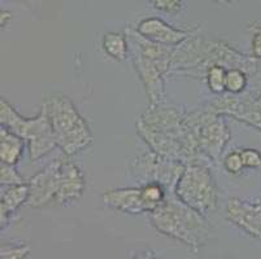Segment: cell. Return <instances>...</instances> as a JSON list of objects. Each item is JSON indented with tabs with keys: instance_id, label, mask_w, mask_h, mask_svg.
<instances>
[{
	"instance_id": "6da1fadb",
	"label": "cell",
	"mask_w": 261,
	"mask_h": 259,
	"mask_svg": "<svg viewBox=\"0 0 261 259\" xmlns=\"http://www.w3.org/2000/svg\"><path fill=\"white\" fill-rule=\"evenodd\" d=\"M149 218L160 234L184 242L194 251H198L210 239L211 228L203 214L182 203L177 196H167L156 210L149 213Z\"/></svg>"
},
{
	"instance_id": "3957f363",
	"label": "cell",
	"mask_w": 261,
	"mask_h": 259,
	"mask_svg": "<svg viewBox=\"0 0 261 259\" xmlns=\"http://www.w3.org/2000/svg\"><path fill=\"white\" fill-rule=\"evenodd\" d=\"M0 122H2V126L28 141L29 157L33 162L48 154L58 147L48 116L43 106L37 117L25 118L20 116L7 100L2 99Z\"/></svg>"
},
{
	"instance_id": "d4e9b609",
	"label": "cell",
	"mask_w": 261,
	"mask_h": 259,
	"mask_svg": "<svg viewBox=\"0 0 261 259\" xmlns=\"http://www.w3.org/2000/svg\"><path fill=\"white\" fill-rule=\"evenodd\" d=\"M218 2H222V3H231L232 0H218Z\"/></svg>"
},
{
	"instance_id": "30bf717a",
	"label": "cell",
	"mask_w": 261,
	"mask_h": 259,
	"mask_svg": "<svg viewBox=\"0 0 261 259\" xmlns=\"http://www.w3.org/2000/svg\"><path fill=\"white\" fill-rule=\"evenodd\" d=\"M86 189V182L82 171L68 160H61L60 185L55 205H66L80 198Z\"/></svg>"
},
{
	"instance_id": "7402d4cb",
	"label": "cell",
	"mask_w": 261,
	"mask_h": 259,
	"mask_svg": "<svg viewBox=\"0 0 261 259\" xmlns=\"http://www.w3.org/2000/svg\"><path fill=\"white\" fill-rule=\"evenodd\" d=\"M244 167H260L261 154L256 149H244L241 152Z\"/></svg>"
},
{
	"instance_id": "9c48e42d",
	"label": "cell",
	"mask_w": 261,
	"mask_h": 259,
	"mask_svg": "<svg viewBox=\"0 0 261 259\" xmlns=\"http://www.w3.org/2000/svg\"><path fill=\"white\" fill-rule=\"evenodd\" d=\"M137 33L151 42L164 46H179L189 39V33L168 25L163 20L156 17L144 18L137 26Z\"/></svg>"
},
{
	"instance_id": "603a6c76",
	"label": "cell",
	"mask_w": 261,
	"mask_h": 259,
	"mask_svg": "<svg viewBox=\"0 0 261 259\" xmlns=\"http://www.w3.org/2000/svg\"><path fill=\"white\" fill-rule=\"evenodd\" d=\"M253 32L252 38V54L255 59H261V26L251 28Z\"/></svg>"
},
{
	"instance_id": "cb8c5ba5",
	"label": "cell",
	"mask_w": 261,
	"mask_h": 259,
	"mask_svg": "<svg viewBox=\"0 0 261 259\" xmlns=\"http://www.w3.org/2000/svg\"><path fill=\"white\" fill-rule=\"evenodd\" d=\"M12 20V13L8 11H2L0 12V25L2 27H6L9 23V21Z\"/></svg>"
},
{
	"instance_id": "8fae6325",
	"label": "cell",
	"mask_w": 261,
	"mask_h": 259,
	"mask_svg": "<svg viewBox=\"0 0 261 259\" xmlns=\"http://www.w3.org/2000/svg\"><path fill=\"white\" fill-rule=\"evenodd\" d=\"M103 203L107 208L127 214L149 213L148 206L142 196V187L139 188L111 189L103 194Z\"/></svg>"
},
{
	"instance_id": "484cf974",
	"label": "cell",
	"mask_w": 261,
	"mask_h": 259,
	"mask_svg": "<svg viewBox=\"0 0 261 259\" xmlns=\"http://www.w3.org/2000/svg\"><path fill=\"white\" fill-rule=\"evenodd\" d=\"M257 206H258V208H260V209H261V201H260V204H258V205H257Z\"/></svg>"
},
{
	"instance_id": "d6986e66",
	"label": "cell",
	"mask_w": 261,
	"mask_h": 259,
	"mask_svg": "<svg viewBox=\"0 0 261 259\" xmlns=\"http://www.w3.org/2000/svg\"><path fill=\"white\" fill-rule=\"evenodd\" d=\"M30 253L29 245L18 244V245H11L8 242L2 244V259H21L28 256Z\"/></svg>"
},
{
	"instance_id": "ba28073f",
	"label": "cell",
	"mask_w": 261,
	"mask_h": 259,
	"mask_svg": "<svg viewBox=\"0 0 261 259\" xmlns=\"http://www.w3.org/2000/svg\"><path fill=\"white\" fill-rule=\"evenodd\" d=\"M211 110L218 114H227L239 121L250 123L261 130V100H252L248 95L246 96H224L216 100Z\"/></svg>"
},
{
	"instance_id": "7a4b0ae2",
	"label": "cell",
	"mask_w": 261,
	"mask_h": 259,
	"mask_svg": "<svg viewBox=\"0 0 261 259\" xmlns=\"http://www.w3.org/2000/svg\"><path fill=\"white\" fill-rule=\"evenodd\" d=\"M42 106L47 111L58 147L66 156H73L91 144L89 125L69 97L52 92L44 96Z\"/></svg>"
},
{
	"instance_id": "5bb4252c",
	"label": "cell",
	"mask_w": 261,
	"mask_h": 259,
	"mask_svg": "<svg viewBox=\"0 0 261 259\" xmlns=\"http://www.w3.org/2000/svg\"><path fill=\"white\" fill-rule=\"evenodd\" d=\"M23 137L12 132L7 127L2 126L0 128V160L3 163L16 165L20 161L25 148Z\"/></svg>"
},
{
	"instance_id": "ffe728a7",
	"label": "cell",
	"mask_w": 261,
	"mask_h": 259,
	"mask_svg": "<svg viewBox=\"0 0 261 259\" xmlns=\"http://www.w3.org/2000/svg\"><path fill=\"white\" fill-rule=\"evenodd\" d=\"M147 3L159 12L175 14L182 9L184 0H147Z\"/></svg>"
},
{
	"instance_id": "44dd1931",
	"label": "cell",
	"mask_w": 261,
	"mask_h": 259,
	"mask_svg": "<svg viewBox=\"0 0 261 259\" xmlns=\"http://www.w3.org/2000/svg\"><path fill=\"white\" fill-rule=\"evenodd\" d=\"M224 166L230 174H238V172H241L242 168L244 167L241 152H231L230 154H227L224 161Z\"/></svg>"
},
{
	"instance_id": "8992f818",
	"label": "cell",
	"mask_w": 261,
	"mask_h": 259,
	"mask_svg": "<svg viewBox=\"0 0 261 259\" xmlns=\"http://www.w3.org/2000/svg\"><path fill=\"white\" fill-rule=\"evenodd\" d=\"M133 56L135 68L146 87L147 96L149 97V106L159 105L164 95L163 74L168 70L172 61L149 59L135 47L133 48Z\"/></svg>"
},
{
	"instance_id": "e0dca14e",
	"label": "cell",
	"mask_w": 261,
	"mask_h": 259,
	"mask_svg": "<svg viewBox=\"0 0 261 259\" xmlns=\"http://www.w3.org/2000/svg\"><path fill=\"white\" fill-rule=\"evenodd\" d=\"M225 77H226V69L224 65L216 64L207 69V83L213 94L220 95L226 91L225 90Z\"/></svg>"
},
{
	"instance_id": "5b68a950",
	"label": "cell",
	"mask_w": 261,
	"mask_h": 259,
	"mask_svg": "<svg viewBox=\"0 0 261 259\" xmlns=\"http://www.w3.org/2000/svg\"><path fill=\"white\" fill-rule=\"evenodd\" d=\"M185 122L199 151L212 160H218L230 137L221 114L210 109L208 111L189 114L185 117Z\"/></svg>"
},
{
	"instance_id": "2e32d148",
	"label": "cell",
	"mask_w": 261,
	"mask_h": 259,
	"mask_svg": "<svg viewBox=\"0 0 261 259\" xmlns=\"http://www.w3.org/2000/svg\"><path fill=\"white\" fill-rule=\"evenodd\" d=\"M247 85L246 71L238 68H230L226 70L225 77V90L229 94L239 95L244 91Z\"/></svg>"
},
{
	"instance_id": "277c9868",
	"label": "cell",
	"mask_w": 261,
	"mask_h": 259,
	"mask_svg": "<svg viewBox=\"0 0 261 259\" xmlns=\"http://www.w3.org/2000/svg\"><path fill=\"white\" fill-rule=\"evenodd\" d=\"M174 193L182 203L195 209L204 217L217 208V188L207 167L191 162L185 167L175 185Z\"/></svg>"
},
{
	"instance_id": "ac0fdd59",
	"label": "cell",
	"mask_w": 261,
	"mask_h": 259,
	"mask_svg": "<svg viewBox=\"0 0 261 259\" xmlns=\"http://www.w3.org/2000/svg\"><path fill=\"white\" fill-rule=\"evenodd\" d=\"M0 183H2V185L22 184L23 179L18 174V171L16 170L15 165H8V163L2 162V166H0Z\"/></svg>"
},
{
	"instance_id": "4fadbf2b",
	"label": "cell",
	"mask_w": 261,
	"mask_h": 259,
	"mask_svg": "<svg viewBox=\"0 0 261 259\" xmlns=\"http://www.w3.org/2000/svg\"><path fill=\"white\" fill-rule=\"evenodd\" d=\"M30 194L29 183L22 184L8 185L4 191H2V205H0V222L2 229L8 224L9 217L15 213L20 206L28 203Z\"/></svg>"
},
{
	"instance_id": "7c38bea8",
	"label": "cell",
	"mask_w": 261,
	"mask_h": 259,
	"mask_svg": "<svg viewBox=\"0 0 261 259\" xmlns=\"http://www.w3.org/2000/svg\"><path fill=\"white\" fill-rule=\"evenodd\" d=\"M227 218L252 236L261 239V209L251 206L237 198L227 204Z\"/></svg>"
},
{
	"instance_id": "52a82bcc",
	"label": "cell",
	"mask_w": 261,
	"mask_h": 259,
	"mask_svg": "<svg viewBox=\"0 0 261 259\" xmlns=\"http://www.w3.org/2000/svg\"><path fill=\"white\" fill-rule=\"evenodd\" d=\"M61 160L63 158L54 161L30 179V194L26 203L30 208L55 205V199L58 196L59 185H60Z\"/></svg>"
},
{
	"instance_id": "9a60e30c",
	"label": "cell",
	"mask_w": 261,
	"mask_h": 259,
	"mask_svg": "<svg viewBox=\"0 0 261 259\" xmlns=\"http://www.w3.org/2000/svg\"><path fill=\"white\" fill-rule=\"evenodd\" d=\"M104 52L116 61H123L129 52V43L126 37L120 33H107L103 38Z\"/></svg>"
}]
</instances>
